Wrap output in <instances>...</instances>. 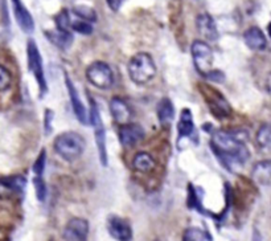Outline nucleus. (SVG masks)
<instances>
[{"label": "nucleus", "instance_id": "1", "mask_svg": "<svg viewBox=\"0 0 271 241\" xmlns=\"http://www.w3.org/2000/svg\"><path fill=\"white\" fill-rule=\"evenodd\" d=\"M246 138L248 134L245 132H212L211 148L222 166L230 172L242 168L250 158V152L245 144Z\"/></svg>", "mask_w": 271, "mask_h": 241}, {"label": "nucleus", "instance_id": "2", "mask_svg": "<svg viewBox=\"0 0 271 241\" xmlns=\"http://www.w3.org/2000/svg\"><path fill=\"white\" fill-rule=\"evenodd\" d=\"M128 74L136 85H146L156 74V65L148 53H136L128 62Z\"/></svg>", "mask_w": 271, "mask_h": 241}, {"label": "nucleus", "instance_id": "3", "mask_svg": "<svg viewBox=\"0 0 271 241\" xmlns=\"http://www.w3.org/2000/svg\"><path fill=\"white\" fill-rule=\"evenodd\" d=\"M54 150L62 159L68 162H74L85 150V140L78 132H62L54 140Z\"/></svg>", "mask_w": 271, "mask_h": 241}, {"label": "nucleus", "instance_id": "4", "mask_svg": "<svg viewBox=\"0 0 271 241\" xmlns=\"http://www.w3.org/2000/svg\"><path fill=\"white\" fill-rule=\"evenodd\" d=\"M199 90L201 96L204 97V101L207 102L208 108L211 110V113L219 120L228 118L232 114V106L226 98L220 93L217 89L209 86L207 84H200Z\"/></svg>", "mask_w": 271, "mask_h": 241}, {"label": "nucleus", "instance_id": "5", "mask_svg": "<svg viewBox=\"0 0 271 241\" xmlns=\"http://www.w3.org/2000/svg\"><path fill=\"white\" fill-rule=\"evenodd\" d=\"M26 57H28V69L33 74L36 82L40 88V97H44L48 92V85H46L44 68H42L41 54L36 46V42L32 38L26 42Z\"/></svg>", "mask_w": 271, "mask_h": 241}, {"label": "nucleus", "instance_id": "6", "mask_svg": "<svg viewBox=\"0 0 271 241\" xmlns=\"http://www.w3.org/2000/svg\"><path fill=\"white\" fill-rule=\"evenodd\" d=\"M90 113H89V124L94 128L95 142L98 147V155L99 162L102 166H107V148H106V130L103 126V122L101 120V114H99L98 106L95 101L90 97Z\"/></svg>", "mask_w": 271, "mask_h": 241}, {"label": "nucleus", "instance_id": "7", "mask_svg": "<svg viewBox=\"0 0 271 241\" xmlns=\"http://www.w3.org/2000/svg\"><path fill=\"white\" fill-rule=\"evenodd\" d=\"M87 81L98 89H110L114 84V73L103 61H95L86 69Z\"/></svg>", "mask_w": 271, "mask_h": 241}, {"label": "nucleus", "instance_id": "8", "mask_svg": "<svg viewBox=\"0 0 271 241\" xmlns=\"http://www.w3.org/2000/svg\"><path fill=\"white\" fill-rule=\"evenodd\" d=\"M191 53H192L193 64L196 66V70L203 77H205L208 72L212 70V65H213V52L211 46L205 42L195 40L191 46Z\"/></svg>", "mask_w": 271, "mask_h": 241}, {"label": "nucleus", "instance_id": "9", "mask_svg": "<svg viewBox=\"0 0 271 241\" xmlns=\"http://www.w3.org/2000/svg\"><path fill=\"white\" fill-rule=\"evenodd\" d=\"M26 179L21 175L0 178V199L12 200L21 198L25 192Z\"/></svg>", "mask_w": 271, "mask_h": 241}, {"label": "nucleus", "instance_id": "10", "mask_svg": "<svg viewBox=\"0 0 271 241\" xmlns=\"http://www.w3.org/2000/svg\"><path fill=\"white\" fill-rule=\"evenodd\" d=\"M177 132H179L177 144H180L184 138L193 140V144L199 142V136H196V128H195V122H193L192 112L189 109L181 110L180 118H179V122H177Z\"/></svg>", "mask_w": 271, "mask_h": 241}, {"label": "nucleus", "instance_id": "11", "mask_svg": "<svg viewBox=\"0 0 271 241\" xmlns=\"http://www.w3.org/2000/svg\"><path fill=\"white\" fill-rule=\"evenodd\" d=\"M144 138L143 128L138 124H124L119 130V140L123 147H132L140 144Z\"/></svg>", "mask_w": 271, "mask_h": 241}, {"label": "nucleus", "instance_id": "12", "mask_svg": "<svg viewBox=\"0 0 271 241\" xmlns=\"http://www.w3.org/2000/svg\"><path fill=\"white\" fill-rule=\"evenodd\" d=\"M89 234V222L85 218H74L66 224L64 230V238L68 241L86 240Z\"/></svg>", "mask_w": 271, "mask_h": 241}, {"label": "nucleus", "instance_id": "13", "mask_svg": "<svg viewBox=\"0 0 271 241\" xmlns=\"http://www.w3.org/2000/svg\"><path fill=\"white\" fill-rule=\"evenodd\" d=\"M65 84H66V89H68L69 97H70V104H72L73 112H74L75 117L79 120V124H89V114H87L85 106H83L81 98H79L78 92L73 85L72 80L69 78V76L65 73Z\"/></svg>", "mask_w": 271, "mask_h": 241}, {"label": "nucleus", "instance_id": "14", "mask_svg": "<svg viewBox=\"0 0 271 241\" xmlns=\"http://www.w3.org/2000/svg\"><path fill=\"white\" fill-rule=\"evenodd\" d=\"M107 230L115 240L128 241L132 238V230L130 222L118 216H111L107 222Z\"/></svg>", "mask_w": 271, "mask_h": 241}, {"label": "nucleus", "instance_id": "15", "mask_svg": "<svg viewBox=\"0 0 271 241\" xmlns=\"http://www.w3.org/2000/svg\"><path fill=\"white\" fill-rule=\"evenodd\" d=\"M12 6H13V14H15V19L21 28L23 32L30 34H33L34 30V20L29 11L26 10L25 6L21 0H12Z\"/></svg>", "mask_w": 271, "mask_h": 241}, {"label": "nucleus", "instance_id": "16", "mask_svg": "<svg viewBox=\"0 0 271 241\" xmlns=\"http://www.w3.org/2000/svg\"><path fill=\"white\" fill-rule=\"evenodd\" d=\"M196 28L199 34L209 42H216L219 38V30L215 20L208 14H201L196 18Z\"/></svg>", "mask_w": 271, "mask_h": 241}, {"label": "nucleus", "instance_id": "17", "mask_svg": "<svg viewBox=\"0 0 271 241\" xmlns=\"http://www.w3.org/2000/svg\"><path fill=\"white\" fill-rule=\"evenodd\" d=\"M110 112L117 124H128L132 117L131 108L121 97H114L110 101Z\"/></svg>", "mask_w": 271, "mask_h": 241}, {"label": "nucleus", "instance_id": "18", "mask_svg": "<svg viewBox=\"0 0 271 241\" xmlns=\"http://www.w3.org/2000/svg\"><path fill=\"white\" fill-rule=\"evenodd\" d=\"M244 40H245L246 46L252 50L261 52L265 50L268 46V40L264 32L258 28V26H250L245 34H244Z\"/></svg>", "mask_w": 271, "mask_h": 241}, {"label": "nucleus", "instance_id": "19", "mask_svg": "<svg viewBox=\"0 0 271 241\" xmlns=\"http://www.w3.org/2000/svg\"><path fill=\"white\" fill-rule=\"evenodd\" d=\"M156 113H158L159 122L163 128H170L171 124L173 122V118H175V108H173V104L171 102L170 98H162L159 101Z\"/></svg>", "mask_w": 271, "mask_h": 241}, {"label": "nucleus", "instance_id": "20", "mask_svg": "<svg viewBox=\"0 0 271 241\" xmlns=\"http://www.w3.org/2000/svg\"><path fill=\"white\" fill-rule=\"evenodd\" d=\"M252 179L256 184L269 186L271 183V160L258 162L252 170Z\"/></svg>", "mask_w": 271, "mask_h": 241}, {"label": "nucleus", "instance_id": "21", "mask_svg": "<svg viewBox=\"0 0 271 241\" xmlns=\"http://www.w3.org/2000/svg\"><path fill=\"white\" fill-rule=\"evenodd\" d=\"M45 36L57 48L64 49V50L72 46L73 42V34H70V30H62L56 28L53 30H46Z\"/></svg>", "mask_w": 271, "mask_h": 241}, {"label": "nucleus", "instance_id": "22", "mask_svg": "<svg viewBox=\"0 0 271 241\" xmlns=\"http://www.w3.org/2000/svg\"><path fill=\"white\" fill-rule=\"evenodd\" d=\"M155 164H156L155 159L148 152H144V151L138 152L134 160H132V166L139 172H150L155 168Z\"/></svg>", "mask_w": 271, "mask_h": 241}, {"label": "nucleus", "instance_id": "23", "mask_svg": "<svg viewBox=\"0 0 271 241\" xmlns=\"http://www.w3.org/2000/svg\"><path fill=\"white\" fill-rule=\"evenodd\" d=\"M199 190L195 188L192 184L188 186V199H187V206H188L189 208H192V210L199 211L200 214H205V216H208L207 215L208 212L204 210L203 203H201V200H203V194H200L199 195Z\"/></svg>", "mask_w": 271, "mask_h": 241}, {"label": "nucleus", "instance_id": "24", "mask_svg": "<svg viewBox=\"0 0 271 241\" xmlns=\"http://www.w3.org/2000/svg\"><path fill=\"white\" fill-rule=\"evenodd\" d=\"M256 142L260 148L266 150L271 147V122L264 124L260 128V130L257 132Z\"/></svg>", "mask_w": 271, "mask_h": 241}, {"label": "nucleus", "instance_id": "25", "mask_svg": "<svg viewBox=\"0 0 271 241\" xmlns=\"http://www.w3.org/2000/svg\"><path fill=\"white\" fill-rule=\"evenodd\" d=\"M184 241H211L213 240L209 232H205L199 228H188L183 236Z\"/></svg>", "mask_w": 271, "mask_h": 241}, {"label": "nucleus", "instance_id": "26", "mask_svg": "<svg viewBox=\"0 0 271 241\" xmlns=\"http://www.w3.org/2000/svg\"><path fill=\"white\" fill-rule=\"evenodd\" d=\"M73 12L75 15L81 18L82 20H86V22H95L97 20V14L91 7H87V6H75L73 8Z\"/></svg>", "mask_w": 271, "mask_h": 241}, {"label": "nucleus", "instance_id": "27", "mask_svg": "<svg viewBox=\"0 0 271 241\" xmlns=\"http://www.w3.org/2000/svg\"><path fill=\"white\" fill-rule=\"evenodd\" d=\"M33 186H34V191H36V198H37L38 202H45L46 199V194H48V190H46L45 182L42 180L41 175H36L33 178Z\"/></svg>", "mask_w": 271, "mask_h": 241}, {"label": "nucleus", "instance_id": "28", "mask_svg": "<svg viewBox=\"0 0 271 241\" xmlns=\"http://www.w3.org/2000/svg\"><path fill=\"white\" fill-rule=\"evenodd\" d=\"M70 28H72L74 32H78L81 34H90L93 32V26L90 24V22H86V20H79V22H74L73 24H70Z\"/></svg>", "mask_w": 271, "mask_h": 241}, {"label": "nucleus", "instance_id": "29", "mask_svg": "<svg viewBox=\"0 0 271 241\" xmlns=\"http://www.w3.org/2000/svg\"><path fill=\"white\" fill-rule=\"evenodd\" d=\"M56 24L58 30H70V18H69V14L66 10H64L62 12H60L58 15L56 16Z\"/></svg>", "mask_w": 271, "mask_h": 241}, {"label": "nucleus", "instance_id": "30", "mask_svg": "<svg viewBox=\"0 0 271 241\" xmlns=\"http://www.w3.org/2000/svg\"><path fill=\"white\" fill-rule=\"evenodd\" d=\"M12 77L11 73L8 72L7 69L0 65V92L7 90L8 88L11 86Z\"/></svg>", "mask_w": 271, "mask_h": 241}, {"label": "nucleus", "instance_id": "31", "mask_svg": "<svg viewBox=\"0 0 271 241\" xmlns=\"http://www.w3.org/2000/svg\"><path fill=\"white\" fill-rule=\"evenodd\" d=\"M45 163H46V151L42 148L40 155L36 159V162L33 164V172L36 175H42L44 170H45Z\"/></svg>", "mask_w": 271, "mask_h": 241}, {"label": "nucleus", "instance_id": "32", "mask_svg": "<svg viewBox=\"0 0 271 241\" xmlns=\"http://www.w3.org/2000/svg\"><path fill=\"white\" fill-rule=\"evenodd\" d=\"M205 78H208L209 81H213V82L222 84L225 81V74L221 72V70H217V69H212L208 72V74L205 76Z\"/></svg>", "mask_w": 271, "mask_h": 241}, {"label": "nucleus", "instance_id": "33", "mask_svg": "<svg viewBox=\"0 0 271 241\" xmlns=\"http://www.w3.org/2000/svg\"><path fill=\"white\" fill-rule=\"evenodd\" d=\"M52 118H53V112L52 110H46L45 112V132L49 134L52 132Z\"/></svg>", "mask_w": 271, "mask_h": 241}, {"label": "nucleus", "instance_id": "34", "mask_svg": "<svg viewBox=\"0 0 271 241\" xmlns=\"http://www.w3.org/2000/svg\"><path fill=\"white\" fill-rule=\"evenodd\" d=\"M106 2H107V6H109L111 11L117 12L119 11V8H121L122 3H123L124 0H106Z\"/></svg>", "mask_w": 271, "mask_h": 241}, {"label": "nucleus", "instance_id": "35", "mask_svg": "<svg viewBox=\"0 0 271 241\" xmlns=\"http://www.w3.org/2000/svg\"><path fill=\"white\" fill-rule=\"evenodd\" d=\"M269 34H270V38H271V23L269 24Z\"/></svg>", "mask_w": 271, "mask_h": 241}]
</instances>
